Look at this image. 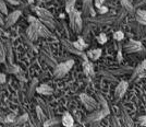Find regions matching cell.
Wrapping results in <instances>:
<instances>
[{"label":"cell","instance_id":"obj_1","mask_svg":"<svg viewBox=\"0 0 146 127\" xmlns=\"http://www.w3.org/2000/svg\"><path fill=\"white\" fill-rule=\"evenodd\" d=\"M74 65V61L72 59H69V60L64 61V62H61V64H58L57 66L55 67L54 69V77L56 79H61L63 78L66 75H67L71 68Z\"/></svg>","mask_w":146,"mask_h":127},{"label":"cell","instance_id":"obj_2","mask_svg":"<svg viewBox=\"0 0 146 127\" xmlns=\"http://www.w3.org/2000/svg\"><path fill=\"white\" fill-rule=\"evenodd\" d=\"M69 19H70V25L72 28V30L76 33H80L83 28V22H82V18L79 11H76L75 9L69 13Z\"/></svg>","mask_w":146,"mask_h":127},{"label":"cell","instance_id":"obj_3","mask_svg":"<svg viewBox=\"0 0 146 127\" xmlns=\"http://www.w3.org/2000/svg\"><path fill=\"white\" fill-rule=\"evenodd\" d=\"M29 22L32 23V24H35L39 36H42V37H49L50 36V32H49V30L47 29V26L44 24L40 20L36 19L35 17L30 15V17H29Z\"/></svg>","mask_w":146,"mask_h":127},{"label":"cell","instance_id":"obj_4","mask_svg":"<svg viewBox=\"0 0 146 127\" xmlns=\"http://www.w3.org/2000/svg\"><path fill=\"white\" fill-rule=\"evenodd\" d=\"M80 99H81V101L84 104V106L86 108L87 111H91L92 112V111H95V110L97 109L98 103L96 102L95 99H93V97H90V95H87L85 93H81Z\"/></svg>","mask_w":146,"mask_h":127},{"label":"cell","instance_id":"obj_5","mask_svg":"<svg viewBox=\"0 0 146 127\" xmlns=\"http://www.w3.org/2000/svg\"><path fill=\"white\" fill-rule=\"evenodd\" d=\"M110 111L109 109H105V108H102V109L97 110L95 112H93L92 114H90L87 116V120L90 122H96V121H100L105 118L107 115H109Z\"/></svg>","mask_w":146,"mask_h":127},{"label":"cell","instance_id":"obj_6","mask_svg":"<svg viewBox=\"0 0 146 127\" xmlns=\"http://www.w3.org/2000/svg\"><path fill=\"white\" fill-rule=\"evenodd\" d=\"M124 50L128 53V54H132V53H137L143 50V45L142 43L139 41H134V40H130L125 46H124Z\"/></svg>","mask_w":146,"mask_h":127},{"label":"cell","instance_id":"obj_7","mask_svg":"<svg viewBox=\"0 0 146 127\" xmlns=\"http://www.w3.org/2000/svg\"><path fill=\"white\" fill-rule=\"evenodd\" d=\"M33 10H34V12L39 17V20H40L42 22H45V21H55V20H54V15L49 12L48 10H46V9H44V8L35 7Z\"/></svg>","mask_w":146,"mask_h":127},{"label":"cell","instance_id":"obj_8","mask_svg":"<svg viewBox=\"0 0 146 127\" xmlns=\"http://www.w3.org/2000/svg\"><path fill=\"white\" fill-rule=\"evenodd\" d=\"M127 90H128V82L121 81L119 85H117L116 91H115V97H116V99H121L125 94Z\"/></svg>","mask_w":146,"mask_h":127},{"label":"cell","instance_id":"obj_9","mask_svg":"<svg viewBox=\"0 0 146 127\" xmlns=\"http://www.w3.org/2000/svg\"><path fill=\"white\" fill-rule=\"evenodd\" d=\"M20 15H21V11H20V10H17V11L12 12L11 14H9L8 18H7V21H6V28L12 26V25L19 20Z\"/></svg>","mask_w":146,"mask_h":127},{"label":"cell","instance_id":"obj_10","mask_svg":"<svg viewBox=\"0 0 146 127\" xmlns=\"http://www.w3.org/2000/svg\"><path fill=\"white\" fill-rule=\"evenodd\" d=\"M83 73H84V75L87 76V77H94V75H95L93 64H92L88 59H87V60H84V62H83Z\"/></svg>","mask_w":146,"mask_h":127},{"label":"cell","instance_id":"obj_11","mask_svg":"<svg viewBox=\"0 0 146 127\" xmlns=\"http://www.w3.org/2000/svg\"><path fill=\"white\" fill-rule=\"evenodd\" d=\"M83 11L84 14L86 15H95V10L93 9V0H84V3H83Z\"/></svg>","mask_w":146,"mask_h":127},{"label":"cell","instance_id":"obj_12","mask_svg":"<svg viewBox=\"0 0 146 127\" xmlns=\"http://www.w3.org/2000/svg\"><path fill=\"white\" fill-rule=\"evenodd\" d=\"M26 34H27V37L30 38L31 41H36V38L39 36L35 24H32V23H30L29 29L26 30Z\"/></svg>","mask_w":146,"mask_h":127},{"label":"cell","instance_id":"obj_13","mask_svg":"<svg viewBox=\"0 0 146 127\" xmlns=\"http://www.w3.org/2000/svg\"><path fill=\"white\" fill-rule=\"evenodd\" d=\"M37 92L40 93V94H43V95H50V94H52L54 89L50 85H47V83H43V85H40L39 87H37Z\"/></svg>","mask_w":146,"mask_h":127},{"label":"cell","instance_id":"obj_14","mask_svg":"<svg viewBox=\"0 0 146 127\" xmlns=\"http://www.w3.org/2000/svg\"><path fill=\"white\" fill-rule=\"evenodd\" d=\"M122 121H123V126L124 127H135L134 126V122L131 120L130 115L124 110L122 111Z\"/></svg>","mask_w":146,"mask_h":127},{"label":"cell","instance_id":"obj_15","mask_svg":"<svg viewBox=\"0 0 146 127\" xmlns=\"http://www.w3.org/2000/svg\"><path fill=\"white\" fill-rule=\"evenodd\" d=\"M61 121H62V124H63L64 127H73V125H74V120H73V117L69 113L63 114Z\"/></svg>","mask_w":146,"mask_h":127},{"label":"cell","instance_id":"obj_16","mask_svg":"<svg viewBox=\"0 0 146 127\" xmlns=\"http://www.w3.org/2000/svg\"><path fill=\"white\" fill-rule=\"evenodd\" d=\"M87 57L91 59V60H97L98 58L100 57L102 55V49L99 48H95V49H91L87 52Z\"/></svg>","mask_w":146,"mask_h":127},{"label":"cell","instance_id":"obj_17","mask_svg":"<svg viewBox=\"0 0 146 127\" xmlns=\"http://www.w3.org/2000/svg\"><path fill=\"white\" fill-rule=\"evenodd\" d=\"M136 21L143 25H146V11L144 10H136Z\"/></svg>","mask_w":146,"mask_h":127},{"label":"cell","instance_id":"obj_18","mask_svg":"<svg viewBox=\"0 0 146 127\" xmlns=\"http://www.w3.org/2000/svg\"><path fill=\"white\" fill-rule=\"evenodd\" d=\"M73 46L78 49V50H80V52H83L84 48L87 47V44L83 41V38L79 37V40H78V41H75V42L73 43Z\"/></svg>","mask_w":146,"mask_h":127},{"label":"cell","instance_id":"obj_19","mask_svg":"<svg viewBox=\"0 0 146 127\" xmlns=\"http://www.w3.org/2000/svg\"><path fill=\"white\" fill-rule=\"evenodd\" d=\"M132 76H133L132 78H134V77H141V78H142V77H146V73H145V70H144V68H143V65H142V64L135 68V70H134V73Z\"/></svg>","mask_w":146,"mask_h":127},{"label":"cell","instance_id":"obj_20","mask_svg":"<svg viewBox=\"0 0 146 127\" xmlns=\"http://www.w3.org/2000/svg\"><path fill=\"white\" fill-rule=\"evenodd\" d=\"M121 5L128 12H134V7L130 2V0H121Z\"/></svg>","mask_w":146,"mask_h":127},{"label":"cell","instance_id":"obj_21","mask_svg":"<svg viewBox=\"0 0 146 127\" xmlns=\"http://www.w3.org/2000/svg\"><path fill=\"white\" fill-rule=\"evenodd\" d=\"M75 1H76V0H67V2H66V10H67L68 13H70L71 11L74 10Z\"/></svg>","mask_w":146,"mask_h":127},{"label":"cell","instance_id":"obj_22","mask_svg":"<svg viewBox=\"0 0 146 127\" xmlns=\"http://www.w3.org/2000/svg\"><path fill=\"white\" fill-rule=\"evenodd\" d=\"M36 112H37V116H38V118H39L40 121L44 122V123L47 121V118H46V116L44 114L43 110L40 109V106H36Z\"/></svg>","mask_w":146,"mask_h":127},{"label":"cell","instance_id":"obj_23","mask_svg":"<svg viewBox=\"0 0 146 127\" xmlns=\"http://www.w3.org/2000/svg\"><path fill=\"white\" fill-rule=\"evenodd\" d=\"M0 61H1V64H5L6 62V52H5L3 44L0 45Z\"/></svg>","mask_w":146,"mask_h":127},{"label":"cell","instance_id":"obj_24","mask_svg":"<svg viewBox=\"0 0 146 127\" xmlns=\"http://www.w3.org/2000/svg\"><path fill=\"white\" fill-rule=\"evenodd\" d=\"M113 38H115L116 41H122V40L124 38L123 32H122V31H117L116 33L113 34Z\"/></svg>","mask_w":146,"mask_h":127},{"label":"cell","instance_id":"obj_25","mask_svg":"<svg viewBox=\"0 0 146 127\" xmlns=\"http://www.w3.org/2000/svg\"><path fill=\"white\" fill-rule=\"evenodd\" d=\"M0 11L2 14H8V9H7V5L5 2V0L0 1Z\"/></svg>","mask_w":146,"mask_h":127},{"label":"cell","instance_id":"obj_26","mask_svg":"<svg viewBox=\"0 0 146 127\" xmlns=\"http://www.w3.org/2000/svg\"><path fill=\"white\" fill-rule=\"evenodd\" d=\"M97 41H98L99 44H105L108 40H107V36H106V34H105V33H100L97 37Z\"/></svg>","mask_w":146,"mask_h":127},{"label":"cell","instance_id":"obj_27","mask_svg":"<svg viewBox=\"0 0 146 127\" xmlns=\"http://www.w3.org/2000/svg\"><path fill=\"white\" fill-rule=\"evenodd\" d=\"M20 71V68L18 66H15V65H12L11 64V66L9 67V73H18Z\"/></svg>","mask_w":146,"mask_h":127},{"label":"cell","instance_id":"obj_28","mask_svg":"<svg viewBox=\"0 0 146 127\" xmlns=\"http://www.w3.org/2000/svg\"><path fill=\"white\" fill-rule=\"evenodd\" d=\"M15 118H17V115L13 114V113H11V114H9L6 117V122H7V123H11V122L15 121Z\"/></svg>","mask_w":146,"mask_h":127},{"label":"cell","instance_id":"obj_29","mask_svg":"<svg viewBox=\"0 0 146 127\" xmlns=\"http://www.w3.org/2000/svg\"><path fill=\"white\" fill-rule=\"evenodd\" d=\"M112 127H124L117 117H112Z\"/></svg>","mask_w":146,"mask_h":127},{"label":"cell","instance_id":"obj_30","mask_svg":"<svg viewBox=\"0 0 146 127\" xmlns=\"http://www.w3.org/2000/svg\"><path fill=\"white\" fill-rule=\"evenodd\" d=\"M97 11H98V13H99V14H105V13L108 12V8H107V7H105V6H103V7H100L99 9H97Z\"/></svg>","mask_w":146,"mask_h":127},{"label":"cell","instance_id":"obj_31","mask_svg":"<svg viewBox=\"0 0 146 127\" xmlns=\"http://www.w3.org/2000/svg\"><path fill=\"white\" fill-rule=\"evenodd\" d=\"M27 118H29V115L24 114L23 116H21V117L19 118V121H17V123H18V124H20V123H24V122L27 121Z\"/></svg>","mask_w":146,"mask_h":127},{"label":"cell","instance_id":"obj_32","mask_svg":"<svg viewBox=\"0 0 146 127\" xmlns=\"http://www.w3.org/2000/svg\"><path fill=\"white\" fill-rule=\"evenodd\" d=\"M105 2V0H94V3H95V7L99 9L100 7H103V3Z\"/></svg>","mask_w":146,"mask_h":127},{"label":"cell","instance_id":"obj_33","mask_svg":"<svg viewBox=\"0 0 146 127\" xmlns=\"http://www.w3.org/2000/svg\"><path fill=\"white\" fill-rule=\"evenodd\" d=\"M139 121H140V124L142 126H146V115L145 116H142L139 118Z\"/></svg>","mask_w":146,"mask_h":127},{"label":"cell","instance_id":"obj_34","mask_svg":"<svg viewBox=\"0 0 146 127\" xmlns=\"http://www.w3.org/2000/svg\"><path fill=\"white\" fill-rule=\"evenodd\" d=\"M117 60L119 61V62H121L122 61V52L121 50H119V52H118V55H117Z\"/></svg>","mask_w":146,"mask_h":127},{"label":"cell","instance_id":"obj_35","mask_svg":"<svg viewBox=\"0 0 146 127\" xmlns=\"http://www.w3.org/2000/svg\"><path fill=\"white\" fill-rule=\"evenodd\" d=\"M0 82L1 83H5L6 82V75L5 73H1L0 75Z\"/></svg>","mask_w":146,"mask_h":127},{"label":"cell","instance_id":"obj_36","mask_svg":"<svg viewBox=\"0 0 146 127\" xmlns=\"http://www.w3.org/2000/svg\"><path fill=\"white\" fill-rule=\"evenodd\" d=\"M6 1L10 2L11 5H19V1H17V0H6Z\"/></svg>","mask_w":146,"mask_h":127},{"label":"cell","instance_id":"obj_37","mask_svg":"<svg viewBox=\"0 0 146 127\" xmlns=\"http://www.w3.org/2000/svg\"><path fill=\"white\" fill-rule=\"evenodd\" d=\"M142 65H143V68H144V70H145V73H146V60L143 61V62H142Z\"/></svg>","mask_w":146,"mask_h":127},{"label":"cell","instance_id":"obj_38","mask_svg":"<svg viewBox=\"0 0 146 127\" xmlns=\"http://www.w3.org/2000/svg\"><path fill=\"white\" fill-rule=\"evenodd\" d=\"M144 3H146V0H144Z\"/></svg>","mask_w":146,"mask_h":127},{"label":"cell","instance_id":"obj_39","mask_svg":"<svg viewBox=\"0 0 146 127\" xmlns=\"http://www.w3.org/2000/svg\"><path fill=\"white\" fill-rule=\"evenodd\" d=\"M137 1H142V0H137Z\"/></svg>","mask_w":146,"mask_h":127},{"label":"cell","instance_id":"obj_40","mask_svg":"<svg viewBox=\"0 0 146 127\" xmlns=\"http://www.w3.org/2000/svg\"><path fill=\"white\" fill-rule=\"evenodd\" d=\"M51 127H52V126H51Z\"/></svg>","mask_w":146,"mask_h":127}]
</instances>
